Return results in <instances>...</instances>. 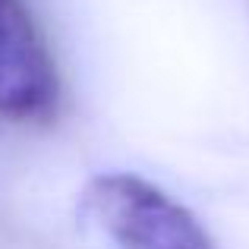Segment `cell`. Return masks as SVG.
Masks as SVG:
<instances>
[{"instance_id": "obj_1", "label": "cell", "mask_w": 249, "mask_h": 249, "mask_svg": "<svg viewBox=\"0 0 249 249\" xmlns=\"http://www.w3.org/2000/svg\"><path fill=\"white\" fill-rule=\"evenodd\" d=\"M82 208L117 249H214L189 208L136 174H98L82 189Z\"/></svg>"}, {"instance_id": "obj_2", "label": "cell", "mask_w": 249, "mask_h": 249, "mask_svg": "<svg viewBox=\"0 0 249 249\" xmlns=\"http://www.w3.org/2000/svg\"><path fill=\"white\" fill-rule=\"evenodd\" d=\"M60 101L51 44L25 0H0V120L44 123Z\"/></svg>"}]
</instances>
